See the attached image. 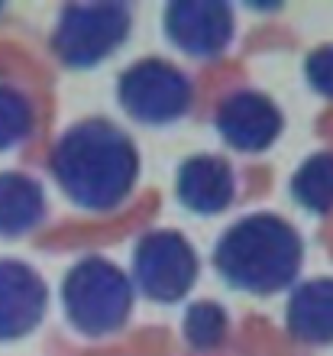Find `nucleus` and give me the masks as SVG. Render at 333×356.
I'll return each instance as SVG.
<instances>
[{
    "label": "nucleus",
    "instance_id": "f257e3e1",
    "mask_svg": "<svg viewBox=\"0 0 333 356\" xmlns=\"http://www.w3.org/2000/svg\"><path fill=\"white\" fill-rule=\"evenodd\" d=\"M49 169L58 188L84 211H113L130 197L139 178L133 136L107 117L72 123L52 146Z\"/></svg>",
    "mask_w": 333,
    "mask_h": 356
},
{
    "label": "nucleus",
    "instance_id": "f03ea898",
    "mask_svg": "<svg viewBox=\"0 0 333 356\" xmlns=\"http://www.w3.org/2000/svg\"><path fill=\"white\" fill-rule=\"evenodd\" d=\"M301 263H304L301 234L285 217L268 211L240 217L213 243V266L220 279L236 291L275 295L295 285Z\"/></svg>",
    "mask_w": 333,
    "mask_h": 356
},
{
    "label": "nucleus",
    "instance_id": "7ed1b4c3",
    "mask_svg": "<svg viewBox=\"0 0 333 356\" xmlns=\"http://www.w3.org/2000/svg\"><path fill=\"white\" fill-rule=\"evenodd\" d=\"M65 318L84 337H107L130 321L133 279L104 256H84L62 279Z\"/></svg>",
    "mask_w": 333,
    "mask_h": 356
},
{
    "label": "nucleus",
    "instance_id": "20e7f679",
    "mask_svg": "<svg viewBox=\"0 0 333 356\" xmlns=\"http://www.w3.org/2000/svg\"><path fill=\"white\" fill-rule=\"evenodd\" d=\"M130 36V10L123 3H68L52 29V52L72 68H94Z\"/></svg>",
    "mask_w": 333,
    "mask_h": 356
},
{
    "label": "nucleus",
    "instance_id": "39448f33",
    "mask_svg": "<svg viewBox=\"0 0 333 356\" xmlns=\"http://www.w3.org/2000/svg\"><path fill=\"white\" fill-rule=\"evenodd\" d=\"M191 78L178 65L159 56L136 58L130 68H123L117 78V101L133 120L162 127L191 111Z\"/></svg>",
    "mask_w": 333,
    "mask_h": 356
},
{
    "label": "nucleus",
    "instance_id": "423d86ee",
    "mask_svg": "<svg viewBox=\"0 0 333 356\" xmlns=\"http://www.w3.org/2000/svg\"><path fill=\"white\" fill-rule=\"evenodd\" d=\"M197 253L178 230H149L133 250V285L152 301H181L197 282Z\"/></svg>",
    "mask_w": 333,
    "mask_h": 356
},
{
    "label": "nucleus",
    "instance_id": "0eeeda50",
    "mask_svg": "<svg viewBox=\"0 0 333 356\" xmlns=\"http://www.w3.org/2000/svg\"><path fill=\"white\" fill-rule=\"evenodd\" d=\"M165 36L191 58H217L233 39V10L223 0H172L162 17Z\"/></svg>",
    "mask_w": 333,
    "mask_h": 356
},
{
    "label": "nucleus",
    "instance_id": "6e6552de",
    "mask_svg": "<svg viewBox=\"0 0 333 356\" xmlns=\"http://www.w3.org/2000/svg\"><path fill=\"white\" fill-rule=\"evenodd\" d=\"M220 140L236 152H262L282 136L285 117L278 104L262 91L243 88V91L227 94L213 113Z\"/></svg>",
    "mask_w": 333,
    "mask_h": 356
},
{
    "label": "nucleus",
    "instance_id": "1a4fd4ad",
    "mask_svg": "<svg viewBox=\"0 0 333 356\" xmlns=\"http://www.w3.org/2000/svg\"><path fill=\"white\" fill-rule=\"evenodd\" d=\"M49 308L46 279L23 259H0V343L26 337Z\"/></svg>",
    "mask_w": 333,
    "mask_h": 356
},
{
    "label": "nucleus",
    "instance_id": "9d476101",
    "mask_svg": "<svg viewBox=\"0 0 333 356\" xmlns=\"http://www.w3.org/2000/svg\"><path fill=\"white\" fill-rule=\"evenodd\" d=\"M175 195L178 201L195 211V214H220L227 211L236 195V178H233V165L223 156L213 152H201V156H188L178 165L175 175Z\"/></svg>",
    "mask_w": 333,
    "mask_h": 356
},
{
    "label": "nucleus",
    "instance_id": "9b49d317",
    "mask_svg": "<svg viewBox=\"0 0 333 356\" xmlns=\"http://www.w3.org/2000/svg\"><path fill=\"white\" fill-rule=\"evenodd\" d=\"M285 327L301 343H333V279H307L291 289L285 305Z\"/></svg>",
    "mask_w": 333,
    "mask_h": 356
},
{
    "label": "nucleus",
    "instance_id": "f8f14e48",
    "mask_svg": "<svg viewBox=\"0 0 333 356\" xmlns=\"http://www.w3.org/2000/svg\"><path fill=\"white\" fill-rule=\"evenodd\" d=\"M46 217V191L26 172H0V236H23Z\"/></svg>",
    "mask_w": 333,
    "mask_h": 356
},
{
    "label": "nucleus",
    "instance_id": "ddd939ff",
    "mask_svg": "<svg viewBox=\"0 0 333 356\" xmlns=\"http://www.w3.org/2000/svg\"><path fill=\"white\" fill-rule=\"evenodd\" d=\"M291 197L311 214H327L333 207V152H314L291 175Z\"/></svg>",
    "mask_w": 333,
    "mask_h": 356
},
{
    "label": "nucleus",
    "instance_id": "4468645a",
    "mask_svg": "<svg viewBox=\"0 0 333 356\" xmlns=\"http://www.w3.org/2000/svg\"><path fill=\"white\" fill-rule=\"evenodd\" d=\"M33 123H36V113L29 97L19 88L0 81V152L19 146L33 133Z\"/></svg>",
    "mask_w": 333,
    "mask_h": 356
},
{
    "label": "nucleus",
    "instance_id": "2eb2a0df",
    "mask_svg": "<svg viewBox=\"0 0 333 356\" xmlns=\"http://www.w3.org/2000/svg\"><path fill=\"white\" fill-rule=\"evenodd\" d=\"M227 327H230L227 311L217 301H195L185 311V321H181V334L195 350L220 347L223 337H227Z\"/></svg>",
    "mask_w": 333,
    "mask_h": 356
},
{
    "label": "nucleus",
    "instance_id": "dca6fc26",
    "mask_svg": "<svg viewBox=\"0 0 333 356\" xmlns=\"http://www.w3.org/2000/svg\"><path fill=\"white\" fill-rule=\"evenodd\" d=\"M304 78L317 94L333 97V46H317L304 58Z\"/></svg>",
    "mask_w": 333,
    "mask_h": 356
}]
</instances>
